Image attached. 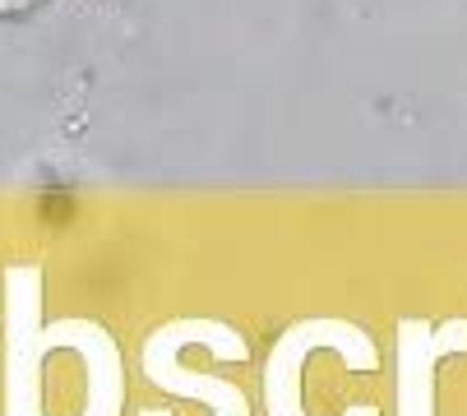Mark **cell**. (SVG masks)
<instances>
[{
    "instance_id": "3957f363",
    "label": "cell",
    "mask_w": 467,
    "mask_h": 416,
    "mask_svg": "<svg viewBox=\"0 0 467 416\" xmlns=\"http://www.w3.org/2000/svg\"><path fill=\"white\" fill-rule=\"evenodd\" d=\"M343 352V370H375L379 352H375V338L338 315H310L301 324H292L269 352V366H264V411L269 416H310L301 402V375L310 366L315 352ZM343 416H379L375 402H357Z\"/></svg>"
},
{
    "instance_id": "277c9868",
    "label": "cell",
    "mask_w": 467,
    "mask_h": 416,
    "mask_svg": "<svg viewBox=\"0 0 467 416\" xmlns=\"http://www.w3.org/2000/svg\"><path fill=\"white\" fill-rule=\"evenodd\" d=\"M467 324L431 328L426 319L398 324V416H435L431 411V361L444 347H458Z\"/></svg>"
},
{
    "instance_id": "6da1fadb",
    "label": "cell",
    "mask_w": 467,
    "mask_h": 416,
    "mask_svg": "<svg viewBox=\"0 0 467 416\" xmlns=\"http://www.w3.org/2000/svg\"><path fill=\"white\" fill-rule=\"evenodd\" d=\"M190 347H204L213 361H245L250 357V342L236 324L227 319H213V315H181V319H167L162 328L149 333L144 352H140V370L153 389L171 393V398H185V402H204L209 416H250V398L241 384L232 380H218V375H204L185 366V352ZM140 416H171L162 407H144Z\"/></svg>"
},
{
    "instance_id": "7a4b0ae2",
    "label": "cell",
    "mask_w": 467,
    "mask_h": 416,
    "mask_svg": "<svg viewBox=\"0 0 467 416\" xmlns=\"http://www.w3.org/2000/svg\"><path fill=\"white\" fill-rule=\"evenodd\" d=\"M79 315L42 324V268L15 264L5 273V416H51L47 411V361L70 357Z\"/></svg>"
}]
</instances>
